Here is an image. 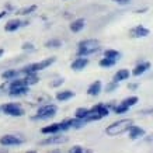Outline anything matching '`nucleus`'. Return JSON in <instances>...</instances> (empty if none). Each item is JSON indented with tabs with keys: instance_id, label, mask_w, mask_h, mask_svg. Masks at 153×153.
<instances>
[{
	"instance_id": "obj_1",
	"label": "nucleus",
	"mask_w": 153,
	"mask_h": 153,
	"mask_svg": "<svg viewBox=\"0 0 153 153\" xmlns=\"http://www.w3.org/2000/svg\"><path fill=\"white\" fill-rule=\"evenodd\" d=\"M132 125H134V121L129 120V118H124V120H120L117 122H112L111 125H108L105 132L110 136H117V135H121L126 132V131H129V128Z\"/></svg>"
},
{
	"instance_id": "obj_2",
	"label": "nucleus",
	"mask_w": 153,
	"mask_h": 153,
	"mask_svg": "<svg viewBox=\"0 0 153 153\" xmlns=\"http://www.w3.org/2000/svg\"><path fill=\"white\" fill-rule=\"evenodd\" d=\"M53 62H55V56H51V58L44 59V60H41V62L31 63V65L25 66V68H23L20 72H21V73H25V74H37V72H39V70H42V69H47L48 66H51Z\"/></svg>"
},
{
	"instance_id": "obj_3",
	"label": "nucleus",
	"mask_w": 153,
	"mask_h": 153,
	"mask_svg": "<svg viewBox=\"0 0 153 153\" xmlns=\"http://www.w3.org/2000/svg\"><path fill=\"white\" fill-rule=\"evenodd\" d=\"M56 111H58V107L55 104H45V105H42L38 108L37 114L33 117L34 121H38V120H49L52 117L56 115Z\"/></svg>"
},
{
	"instance_id": "obj_4",
	"label": "nucleus",
	"mask_w": 153,
	"mask_h": 153,
	"mask_svg": "<svg viewBox=\"0 0 153 153\" xmlns=\"http://www.w3.org/2000/svg\"><path fill=\"white\" fill-rule=\"evenodd\" d=\"M0 108H1L3 114L10 115V117H23L25 114L23 107L20 105L19 102H7V104H3Z\"/></svg>"
},
{
	"instance_id": "obj_5",
	"label": "nucleus",
	"mask_w": 153,
	"mask_h": 153,
	"mask_svg": "<svg viewBox=\"0 0 153 153\" xmlns=\"http://www.w3.org/2000/svg\"><path fill=\"white\" fill-rule=\"evenodd\" d=\"M24 140L19 136H16V135H3L1 138H0V145L1 146H19L21 145Z\"/></svg>"
},
{
	"instance_id": "obj_6",
	"label": "nucleus",
	"mask_w": 153,
	"mask_h": 153,
	"mask_svg": "<svg viewBox=\"0 0 153 153\" xmlns=\"http://www.w3.org/2000/svg\"><path fill=\"white\" fill-rule=\"evenodd\" d=\"M69 138L68 136H63V135H52V136H48L47 139L41 140V145H60L68 142Z\"/></svg>"
},
{
	"instance_id": "obj_7",
	"label": "nucleus",
	"mask_w": 153,
	"mask_h": 153,
	"mask_svg": "<svg viewBox=\"0 0 153 153\" xmlns=\"http://www.w3.org/2000/svg\"><path fill=\"white\" fill-rule=\"evenodd\" d=\"M149 34H150V31H149L146 27H143V25H136V27H134L132 30L129 31V35L132 38H142V37H148Z\"/></svg>"
},
{
	"instance_id": "obj_8",
	"label": "nucleus",
	"mask_w": 153,
	"mask_h": 153,
	"mask_svg": "<svg viewBox=\"0 0 153 153\" xmlns=\"http://www.w3.org/2000/svg\"><path fill=\"white\" fill-rule=\"evenodd\" d=\"M90 114H97L100 118H104L110 114V108L104 104H97V105H94L93 108H90Z\"/></svg>"
},
{
	"instance_id": "obj_9",
	"label": "nucleus",
	"mask_w": 153,
	"mask_h": 153,
	"mask_svg": "<svg viewBox=\"0 0 153 153\" xmlns=\"http://www.w3.org/2000/svg\"><path fill=\"white\" fill-rule=\"evenodd\" d=\"M27 23H23L21 20L19 19H13V20H9L4 25V30L6 31H9V33H13V31H17L21 25H25Z\"/></svg>"
},
{
	"instance_id": "obj_10",
	"label": "nucleus",
	"mask_w": 153,
	"mask_h": 153,
	"mask_svg": "<svg viewBox=\"0 0 153 153\" xmlns=\"http://www.w3.org/2000/svg\"><path fill=\"white\" fill-rule=\"evenodd\" d=\"M129 138L131 139H139L142 136H145V129L140 128V126H136V125H132L129 128Z\"/></svg>"
},
{
	"instance_id": "obj_11",
	"label": "nucleus",
	"mask_w": 153,
	"mask_h": 153,
	"mask_svg": "<svg viewBox=\"0 0 153 153\" xmlns=\"http://www.w3.org/2000/svg\"><path fill=\"white\" fill-rule=\"evenodd\" d=\"M87 65H88L87 58H76V59L72 62L70 68H72L73 70H82V69H84Z\"/></svg>"
},
{
	"instance_id": "obj_12",
	"label": "nucleus",
	"mask_w": 153,
	"mask_h": 153,
	"mask_svg": "<svg viewBox=\"0 0 153 153\" xmlns=\"http://www.w3.org/2000/svg\"><path fill=\"white\" fill-rule=\"evenodd\" d=\"M42 134L45 135H58L60 132V126H59V122H56V124H51V125H47L44 126L41 129Z\"/></svg>"
},
{
	"instance_id": "obj_13",
	"label": "nucleus",
	"mask_w": 153,
	"mask_h": 153,
	"mask_svg": "<svg viewBox=\"0 0 153 153\" xmlns=\"http://www.w3.org/2000/svg\"><path fill=\"white\" fill-rule=\"evenodd\" d=\"M101 87H102L101 82H100V80H96V82H93V83L88 86L87 94L88 96H98L100 91H101Z\"/></svg>"
},
{
	"instance_id": "obj_14",
	"label": "nucleus",
	"mask_w": 153,
	"mask_h": 153,
	"mask_svg": "<svg viewBox=\"0 0 153 153\" xmlns=\"http://www.w3.org/2000/svg\"><path fill=\"white\" fill-rule=\"evenodd\" d=\"M128 77H129V70L128 69H120L115 74H114L112 82H114V83H120V82H122V80H126Z\"/></svg>"
},
{
	"instance_id": "obj_15",
	"label": "nucleus",
	"mask_w": 153,
	"mask_h": 153,
	"mask_svg": "<svg viewBox=\"0 0 153 153\" xmlns=\"http://www.w3.org/2000/svg\"><path fill=\"white\" fill-rule=\"evenodd\" d=\"M149 69H150V63H149V62H142V63L135 66V69L132 70V74H134V76H140V74H143L145 72Z\"/></svg>"
},
{
	"instance_id": "obj_16",
	"label": "nucleus",
	"mask_w": 153,
	"mask_h": 153,
	"mask_svg": "<svg viewBox=\"0 0 153 153\" xmlns=\"http://www.w3.org/2000/svg\"><path fill=\"white\" fill-rule=\"evenodd\" d=\"M100 45V42L97 39H84V41L79 42V49H87V48H96Z\"/></svg>"
},
{
	"instance_id": "obj_17",
	"label": "nucleus",
	"mask_w": 153,
	"mask_h": 153,
	"mask_svg": "<svg viewBox=\"0 0 153 153\" xmlns=\"http://www.w3.org/2000/svg\"><path fill=\"white\" fill-rule=\"evenodd\" d=\"M30 91V87L24 86V87H16V88H10L9 90V94L11 97H20V96H24Z\"/></svg>"
},
{
	"instance_id": "obj_18",
	"label": "nucleus",
	"mask_w": 153,
	"mask_h": 153,
	"mask_svg": "<svg viewBox=\"0 0 153 153\" xmlns=\"http://www.w3.org/2000/svg\"><path fill=\"white\" fill-rule=\"evenodd\" d=\"M72 97H74V93L72 90H63V91L56 93V100L58 101H66V100H70Z\"/></svg>"
},
{
	"instance_id": "obj_19",
	"label": "nucleus",
	"mask_w": 153,
	"mask_h": 153,
	"mask_svg": "<svg viewBox=\"0 0 153 153\" xmlns=\"http://www.w3.org/2000/svg\"><path fill=\"white\" fill-rule=\"evenodd\" d=\"M84 24H86V21H84V19H77L74 20L73 23L70 24V31H73V33H79L80 30H83L84 28Z\"/></svg>"
},
{
	"instance_id": "obj_20",
	"label": "nucleus",
	"mask_w": 153,
	"mask_h": 153,
	"mask_svg": "<svg viewBox=\"0 0 153 153\" xmlns=\"http://www.w3.org/2000/svg\"><path fill=\"white\" fill-rule=\"evenodd\" d=\"M88 115H90V108H83V107L77 108L74 112V118L77 120H87Z\"/></svg>"
},
{
	"instance_id": "obj_21",
	"label": "nucleus",
	"mask_w": 153,
	"mask_h": 153,
	"mask_svg": "<svg viewBox=\"0 0 153 153\" xmlns=\"http://www.w3.org/2000/svg\"><path fill=\"white\" fill-rule=\"evenodd\" d=\"M21 73L20 70H6L1 73V79H6V80H14L17 79V76Z\"/></svg>"
},
{
	"instance_id": "obj_22",
	"label": "nucleus",
	"mask_w": 153,
	"mask_h": 153,
	"mask_svg": "<svg viewBox=\"0 0 153 153\" xmlns=\"http://www.w3.org/2000/svg\"><path fill=\"white\" fill-rule=\"evenodd\" d=\"M138 101H139V98L136 97V96H131V97L124 98L120 104H122V105H125V107H128V108H129V107H134Z\"/></svg>"
},
{
	"instance_id": "obj_23",
	"label": "nucleus",
	"mask_w": 153,
	"mask_h": 153,
	"mask_svg": "<svg viewBox=\"0 0 153 153\" xmlns=\"http://www.w3.org/2000/svg\"><path fill=\"white\" fill-rule=\"evenodd\" d=\"M104 58H108V59H112V60H118L121 58V53L115 49H107L104 52Z\"/></svg>"
},
{
	"instance_id": "obj_24",
	"label": "nucleus",
	"mask_w": 153,
	"mask_h": 153,
	"mask_svg": "<svg viewBox=\"0 0 153 153\" xmlns=\"http://www.w3.org/2000/svg\"><path fill=\"white\" fill-rule=\"evenodd\" d=\"M87 124V121L86 120H77V118H74V120H69V125L70 128H82Z\"/></svg>"
},
{
	"instance_id": "obj_25",
	"label": "nucleus",
	"mask_w": 153,
	"mask_h": 153,
	"mask_svg": "<svg viewBox=\"0 0 153 153\" xmlns=\"http://www.w3.org/2000/svg\"><path fill=\"white\" fill-rule=\"evenodd\" d=\"M38 82V76L37 74H27L25 77H24V83L27 87H30L31 84H35Z\"/></svg>"
},
{
	"instance_id": "obj_26",
	"label": "nucleus",
	"mask_w": 153,
	"mask_h": 153,
	"mask_svg": "<svg viewBox=\"0 0 153 153\" xmlns=\"http://www.w3.org/2000/svg\"><path fill=\"white\" fill-rule=\"evenodd\" d=\"M117 63V60H112V59H108V58H101L100 62H98V65L101 66V68H111Z\"/></svg>"
},
{
	"instance_id": "obj_27",
	"label": "nucleus",
	"mask_w": 153,
	"mask_h": 153,
	"mask_svg": "<svg viewBox=\"0 0 153 153\" xmlns=\"http://www.w3.org/2000/svg\"><path fill=\"white\" fill-rule=\"evenodd\" d=\"M24 86H25L24 79H14V80H10L9 90L10 88H16V87H24Z\"/></svg>"
},
{
	"instance_id": "obj_28",
	"label": "nucleus",
	"mask_w": 153,
	"mask_h": 153,
	"mask_svg": "<svg viewBox=\"0 0 153 153\" xmlns=\"http://www.w3.org/2000/svg\"><path fill=\"white\" fill-rule=\"evenodd\" d=\"M45 47L47 48H59V47H62V42H60L59 39H48V41L45 42Z\"/></svg>"
},
{
	"instance_id": "obj_29",
	"label": "nucleus",
	"mask_w": 153,
	"mask_h": 153,
	"mask_svg": "<svg viewBox=\"0 0 153 153\" xmlns=\"http://www.w3.org/2000/svg\"><path fill=\"white\" fill-rule=\"evenodd\" d=\"M35 10H37V6H30V7L20 9L19 10V14H21V16H25V14H30V13H33V11H35Z\"/></svg>"
},
{
	"instance_id": "obj_30",
	"label": "nucleus",
	"mask_w": 153,
	"mask_h": 153,
	"mask_svg": "<svg viewBox=\"0 0 153 153\" xmlns=\"http://www.w3.org/2000/svg\"><path fill=\"white\" fill-rule=\"evenodd\" d=\"M128 110H129V108L125 105H122V104H118L117 107H114V111H115L117 114H124V112H126Z\"/></svg>"
},
{
	"instance_id": "obj_31",
	"label": "nucleus",
	"mask_w": 153,
	"mask_h": 153,
	"mask_svg": "<svg viewBox=\"0 0 153 153\" xmlns=\"http://www.w3.org/2000/svg\"><path fill=\"white\" fill-rule=\"evenodd\" d=\"M84 149L82 148V146H79V145H76V146H73V148L69 150V153H83Z\"/></svg>"
},
{
	"instance_id": "obj_32",
	"label": "nucleus",
	"mask_w": 153,
	"mask_h": 153,
	"mask_svg": "<svg viewBox=\"0 0 153 153\" xmlns=\"http://www.w3.org/2000/svg\"><path fill=\"white\" fill-rule=\"evenodd\" d=\"M115 88H118V83H114V82H111L110 84H107L105 90H107V91H112V90H115Z\"/></svg>"
},
{
	"instance_id": "obj_33",
	"label": "nucleus",
	"mask_w": 153,
	"mask_h": 153,
	"mask_svg": "<svg viewBox=\"0 0 153 153\" xmlns=\"http://www.w3.org/2000/svg\"><path fill=\"white\" fill-rule=\"evenodd\" d=\"M23 49H25V51H27V49L33 51V49H34V45L31 44V42H25V44H23Z\"/></svg>"
},
{
	"instance_id": "obj_34",
	"label": "nucleus",
	"mask_w": 153,
	"mask_h": 153,
	"mask_svg": "<svg viewBox=\"0 0 153 153\" xmlns=\"http://www.w3.org/2000/svg\"><path fill=\"white\" fill-rule=\"evenodd\" d=\"M63 83V79H56L55 82H52L51 83V86L52 87H58V86H59V84H62Z\"/></svg>"
},
{
	"instance_id": "obj_35",
	"label": "nucleus",
	"mask_w": 153,
	"mask_h": 153,
	"mask_svg": "<svg viewBox=\"0 0 153 153\" xmlns=\"http://www.w3.org/2000/svg\"><path fill=\"white\" fill-rule=\"evenodd\" d=\"M6 14H7V11H0V20L3 19V17H4Z\"/></svg>"
},
{
	"instance_id": "obj_36",
	"label": "nucleus",
	"mask_w": 153,
	"mask_h": 153,
	"mask_svg": "<svg viewBox=\"0 0 153 153\" xmlns=\"http://www.w3.org/2000/svg\"><path fill=\"white\" fill-rule=\"evenodd\" d=\"M128 3H131V0H122L121 1V4H128Z\"/></svg>"
},
{
	"instance_id": "obj_37",
	"label": "nucleus",
	"mask_w": 153,
	"mask_h": 153,
	"mask_svg": "<svg viewBox=\"0 0 153 153\" xmlns=\"http://www.w3.org/2000/svg\"><path fill=\"white\" fill-rule=\"evenodd\" d=\"M128 87H129V88H132V90H134V88H136V87H138V84H129Z\"/></svg>"
},
{
	"instance_id": "obj_38",
	"label": "nucleus",
	"mask_w": 153,
	"mask_h": 153,
	"mask_svg": "<svg viewBox=\"0 0 153 153\" xmlns=\"http://www.w3.org/2000/svg\"><path fill=\"white\" fill-rule=\"evenodd\" d=\"M83 153H93V150H91V149H84Z\"/></svg>"
},
{
	"instance_id": "obj_39",
	"label": "nucleus",
	"mask_w": 153,
	"mask_h": 153,
	"mask_svg": "<svg viewBox=\"0 0 153 153\" xmlns=\"http://www.w3.org/2000/svg\"><path fill=\"white\" fill-rule=\"evenodd\" d=\"M3 53H4V49H1V48H0V56L3 55Z\"/></svg>"
},
{
	"instance_id": "obj_40",
	"label": "nucleus",
	"mask_w": 153,
	"mask_h": 153,
	"mask_svg": "<svg viewBox=\"0 0 153 153\" xmlns=\"http://www.w3.org/2000/svg\"><path fill=\"white\" fill-rule=\"evenodd\" d=\"M114 1H117V3H120L121 4V1H122V0H114Z\"/></svg>"
},
{
	"instance_id": "obj_41",
	"label": "nucleus",
	"mask_w": 153,
	"mask_h": 153,
	"mask_svg": "<svg viewBox=\"0 0 153 153\" xmlns=\"http://www.w3.org/2000/svg\"><path fill=\"white\" fill-rule=\"evenodd\" d=\"M27 153H37L35 150H30V152H27Z\"/></svg>"
},
{
	"instance_id": "obj_42",
	"label": "nucleus",
	"mask_w": 153,
	"mask_h": 153,
	"mask_svg": "<svg viewBox=\"0 0 153 153\" xmlns=\"http://www.w3.org/2000/svg\"><path fill=\"white\" fill-rule=\"evenodd\" d=\"M52 153H59V152H52Z\"/></svg>"
},
{
	"instance_id": "obj_43",
	"label": "nucleus",
	"mask_w": 153,
	"mask_h": 153,
	"mask_svg": "<svg viewBox=\"0 0 153 153\" xmlns=\"http://www.w3.org/2000/svg\"><path fill=\"white\" fill-rule=\"evenodd\" d=\"M0 111H1V108H0Z\"/></svg>"
}]
</instances>
